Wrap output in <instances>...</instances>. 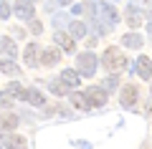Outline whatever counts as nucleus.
Returning a JSON list of instances; mask_svg holds the SVG:
<instances>
[{
	"label": "nucleus",
	"instance_id": "nucleus-3",
	"mask_svg": "<svg viewBox=\"0 0 152 149\" xmlns=\"http://www.w3.org/2000/svg\"><path fill=\"white\" fill-rule=\"evenodd\" d=\"M96 13H99V18H104V20L109 23V25H117V23H119V18H122L112 3H99V5H96Z\"/></svg>",
	"mask_w": 152,
	"mask_h": 149
},
{
	"label": "nucleus",
	"instance_id": "nucleus-26",
	"mask_svg": "<svg viewBox=\"0 0 152 149\" xmlns=\"http://www.w3.org/2000/svg\"><path fill=\"white\" fill-rule=\"evenodd\" d=\"M84 13V5H74V15H81Z\"/></svg>",
	"mask_w": 152,
	"mask_h": 149
},
{
	"label": "nucleus",
	"instance_id": "nucleus-8",
	"mask_svg": "<svg viewBox=\"0 0 152 149\" xmlns=\"http://www.w3.org/2000/svg\"><path fill=\"white\" fill-rule=\"evenodd\" d=\"M0 53H5L8 58H15L18 56V48H15V43H13V38H8V36L0 38Z\"/></svg>",
	"mask_w": 152,
	"mask_h": 149
},
{
	"label": "nucleus",
	"instance_id": "nucleus-19",
	"mask_svg": "<svg viewBox=\"0 0 152 149\" xmlns=\"http://www.w3.org/2000/svg\"><path fill=\"white\" fill-rule=\"evenodd\" d=\"M137 71H140V73H142V78H145V81H150V56H142V58L140 61H137Z\"/></svg>",
	"mask_w": 152,
	"mask_h": 149
},
{
	"label": "nucleus",
	"instance_id": "nucleus-14",
	"mask_svg": "<svg viewBox=\"0 0 152 149\" xmlns=\"http://www.w3.org/2000/svg\"><path fill=\"white\" fill-rule=\"evenodd\" d=\"M122 46H127V48H142V36H137V33H127V36H122Z\"/></svg>",
	"mask_w": 152,
	"mask_h": 149
},
{
	"label": "nucleus",
	"instance_id": "nucleus-11",
	"mask_svg": "<svg viewBox=\"0 0 152 149\" xmlns=\"http://www.w3.org/2000/svg\"><path fill=\"white\" fill-rule=\"evenodd\" d=\"M0 147H26V139L20 134H10V137L0 134Z\"/></svg>",
	"mask_w": 152,
	"mask_h": 149
},
{
	"label": "nucleus",
	"instance_id": "nucleus-15",
	"mask_svg": "<svg viewBox=\"0 0 152 149\" xmlns=\"http://www.w3.org/2000/svg\"><path fill=\"white\" fill-rule=\"evenodd\" d=\"M26 99H28V101L33 104V106H46V96L41 94L38 89H31V91L26 94Z\"/></svg>",
	"mask_w": 152,
	"mask_h": 149
},
{
	"label": "nucleus",
	"instance_id": "nucleus-18",
	"mask_svg": "<svg viewBox=\"0 0 152 149\" xmlns=\"http://www.w3.org/2000/svg\"><path fill=\"white\" fill-rule=\"evenodd\" d=\"M69 99H71V104H74L76 109H91V106H89V101H86V94H79V91H74Z\"/></svg>",
	"mask_w": 152,
	"mask_h": 149
},
{
	"label": "nucleus",
	"instance_id": "nucleus-25",
	"mask_svg": "<svg viewBox=\"0 0 152 149\" xmlns=\"http://www.w3.org/2000/svg\"><path fill=\"white\" fill-rule=\"evenodd\" d=\"M28 20H31V33H33V36H38V33L43 31V25H41L38 20H33V18H28Z\"/></svg>",
	"mask_w": 152,
	"mask_h": 149
},
{
	"label": "nucleus",
	"instance_id": "nucleus-1",
	"mask_svg": "<svg viewBox=\"0 0 152 149\" xmlns=\"http://www.w3.org/2000/svg\"><path fill=\"white\" fill-rule=\"evenodd\" d=\"M102 66L109 68V71H119V68L127 66V58H124V53H122L117 46H109L107 51H104V56H102Z\"/></svg>",
	"mask_w": 152,
	"mask_h": 149
},
{
	"label": "nucleus",
	"instance_id": "nucleus-6",
	"mask_svg": "<svg viewBox=\"0 0 152 149\" xmlns=\"http://www.w3.org/2000/svg\"><path fill=\"white\" fill-rule=\"evenodd\" d=\"M137 96H140V91H137L134 84L122 86V106H134V104H137Z\"/></svg>",
	"mask_w": 152,
	"mask_h": 149
},
{
	"label": "nucleus",
	"instance_id": "nucleus-10",
	"mask_svg": "<svg viewBox=\"0 0 152 149\" xmlns=\"http://www.w3.org/2000/svg\"><path fill=\"white\" fill-rule=\"evenodd\" d=\"M61 81H64L66 86H81V76L76 73L74 68H64L61 71Z\"/></svg>",
	"mask_w": 152,
	"mask_h": 149
},
{
	"label": "nucleus",
	"instance_id": "nucleus-23",
	"mask_svg": "<svg viewBox=\"0 0 152 149\" xmlns=\"http://www.w3.org/2000/svg\"><path fill=\"white\" fill-rule=\"evenodd\" d=\"M102 86H104V91H112V89H117V86H119V78H117V76H109Z\"/></svg>",
	"mask_w": 152,
	"mask_h": 149
},
{
	"label": "nucleus",
	"instance_id": "nucleus-22",
	"mask_svg": "<svg viewBox=\"0 0 152 149\" xmlns=\"http://www.w3.org/2000/svg\"><path fill=\"white\" fill-rule=\"evenodd\" d=\"M51 91H53L56 96H64V94H66L69 89H66V84H64V81L58 78V81H53V84H51Z\"/></svg>",
	"mask_w": 152,
	"mask_h": 149
},
{
	"label": "nucleus",
	"instance_id": "nucleus-5",
	"mask_svg": "<svg viewBox=\"0 0 152 149\" xmlns=\"http://www.w3.org/2000/svg\"><path fill=\"white\" fill-rule=\"evenodd\" d=\"M86 101H89V106H104L107 104V91L99 89V86H91L86 91Z\"/></svg>",
	"mask_w": 152,
	"mask_h": 149
},
{
	"label": "nucleus",
	"instance_id": "nucleus-17",
	"mask_svg": "<svg viewBox=\"0 0 152 149\" xmlns=\"http://www.w3.org/2000/svg\"><path fill=\"white\" fill-rule=\"evenodd\" d=\"M26 66H38V46L31 43L26 48Z\"/></svg>",
	"mask_w": 152,
	"mask_h": 149
},
{
	"label": "nucleus",
	"instance_id": "nucleus-12",
	"mask_svg": "<svg viewBox=\"0 0 152 149\" xmlns=\"http://www.w3.org/2000/svg\"><path fill=\"white\" fill-rule=\"evenodd\" d=\"M15 126H18L15 114H3V116H0V132H13Z\"/></svg>",
	"mask_w": 152,
	"mask_h": 149
},
{
	"label": "nucleus",
	"instance_id": "nucleus-13",
	"mask_svg": "<svg viewBox=\"0 0 152 149\" xmlns=\"http://www.w3.org/2000/svg\"><path fill=\"white\" fill-rule=\"evenodd\" d=\"M127 23H129L132 28L142 25V13L137 10V5H129V8H127Z\"/></svg>",
	"mask_w": 152,
	"mask_h": 149
},
{
	"label": "nucleus",
	"instance_id": "nucleus-9",
	"mask_svg": "<svg viewBox=\"0 0 152 149\" xmlns=\"http://www.w3.org/2000/svg\"><path fill=\"white\" fill-rule=\"evenodd\" d=\"M56 43H58L61 51H66V53H71V51H74V36H69V33H64V31L56 33Z\"/></svg>",
	"mask_w": 152,
	"mask_h": 149
},
{
	"label": "nucleus",
	"instance_id": "nucleus-2",
	"mask_svg": "<svg viewBox=\"0 0 152 149\" xmlns=\"http://www.w3.org/2000/svg\"><path fill=\"white\" fill-rule=\"evenodd\" d=\"M76 73L79 76H94L96 73V56L94 53H81L76 58Z\"/></svg>",
	"mask_w": 152,
	"mask_h": 149
},
{
	"label": "nucleus",
	"instance_id": "nucleus-4",
	"mask_svg": "<svg viewBox=\"0 0 152 149\" xmlns=\"http://www.w3.org/2000/svg\"><path fill=\"white\" fill-rule=\"evenodd\" d=\"M13 13H15L20 20H28V18H33L36 15V5H33L31 0H18L15 3V8H13Z\"/></svg>",
	"mask_w": 152,
	"mask_h": 149
},
{
	"label": "nucleus",
	"instance_id": "nucleus-21",
	"mask_svg": "<svg viewBox=\"0 0 152 149\" xmlns=\"http://www.w3.org/2000/svg\"><path fill=\"white\" fill-rule=\"evenodd\" d=\"M71 36H74V38L86 36V25H84L81 20H74V23H71Z\"/></svg>",
	"mask_w": 152,
	"mask_h": 149
},
{
	"label": "nucleus",
	"instance_id": "nucleus-27",
	"mask_svg": "<svg viewBox=\"0 0 152 149\" xmlns=\"http://www.w3.org/2000/svg\"><path fill=\"white\" fill-rule=\"evenodd\" d=\"M69 3H71V0H58V5H69Z\"/></svg>",
	"mask_w": 152,
	"mask_h": 149
},
{
	"label": "nucleus",
	"instance_id": "nucleus-16",
	"mask_svg": "<svg viewBox=\"0 0 152 149\" xmlns=\"http://www.w3.org/2000/svg\"><path fill=\"white\" fill-rule=\"evenodd\" d=\"M5 91L13 96V99H26V94H28V89H23V86H20V84H15V81H13V84H8V86H5Z\"/></svg>",
	"mask_w": 152,
	"mask_h": 149
},
{
	"label": "nucleus",
	"instance_id": "nucleus-24",
	"mask_svg": "<svg viewBox=\"0 0 152 149\" xmlns=\"http://www.w3.org/2000/svg\"><path fill=\"white\" fill-rule=\"evenodd\" d=\"M0 18H3V20H5V18H10V5H8V3H3V0H0Z\"/></svg>",
	"mask_w": 152,
	"mask_h": 149
},
{
	"label": "nucleus",
	"instance_id": "nucleus-20",
	"mask_svg": "<svg viewBox=\"0 0 152 149\" xmlns=\"http://www.w3.org/2000/svg\"><path fill=\"white\" fill-rule=\"evenodd\" d=\"M0 71H3V73H8V76H18V73H20V68H18V66L13 63V58L0 61Z\"/></svg>",
	"mask_w": 152,
	"mask_h": 149
},
{
	"label": "nucleus",
	"instance_id": "nucleus-7",
	"mask_svg": "<svg viewBox=\"0 0 152 149\" xmlns=\"http://www.w3.org/2000/svg\"><path fill=\"white\" fill-rule=\"evenodd\" d=\"M58 58H61V51H58V48H48V51H43V53H41L38 63H41V66H53Z\"/></svg>",
	"mask_w": 152,
	"mask_h": 149
}]
</instances>
